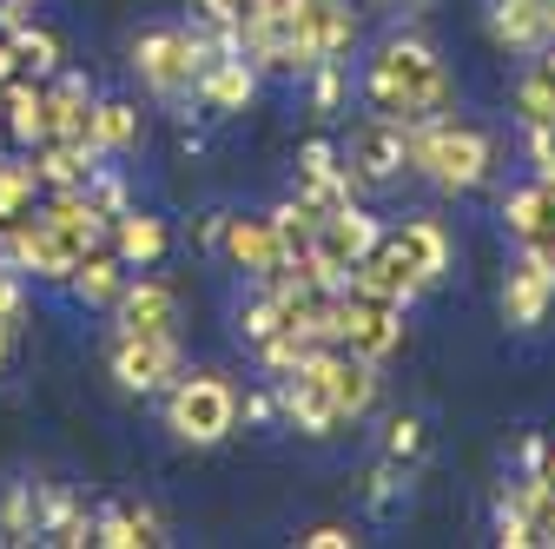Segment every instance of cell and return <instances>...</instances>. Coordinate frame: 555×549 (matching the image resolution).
<instances>
[{
    "label": "cell",
    "instance_id": "obj_1",
    "mask_svg": "<svg viewBox=\"0 0 555 549\" xmlns=\"http://www.w3.org/2000/svg\"><path fill=\"white\" fill-rule=\"evenodd\" d=\"M358 93H364L371 113H384L397 126H416V119L450 113L456 80H450L443 53L424 34H384L364 60V74H358Z\"/></svg>",
    "mask_w": 555,
    "mask_h": 549
},
{
    "label": "cell",
    "instance_id": "obj_2",
    "mask_svg": "<svg viewBox=\"0 0 555 549\" xmlns=\"http://www.w3.org/2000/svg\"><path fill=\"white\" fill-rule=\"evenodd\" d=\"M403 173L430 179L443 199H463V192H476V186H490V173H496V140H490L482 126H469V119H450V113L416 119V126H403Z\"/></svg>",
    "mask_w": 555,
    "mask_h": 549
},
{
    "label": "cell",
    "instance_id": "obj_3",
    "mask_svg": "<svg viewBox=\"0 0 555 549\" xmlns=\"http://www.w3.org/2000/svg\"><path fill=\"white\" fill-rule=\"evenodd\" d=\"M219 53H232V47L212 27H198V21L192 27H153V34L132 40V74H139V87H146L153 100H185Z\"/></svg>",
    "mask_w": 555,
    "mask_h": 549
},
{
    "label": "cell",
    "instance_id": "obj_4",
    "mask_svg": "<svg viewBox=\"0 0 555 549\" xmlns=\"http://www.w3.org/2000/svg\"><path fill=\"white\" fill-rule=\"evenodd\" d=\"M166 431L192 450H212L238 431V391L219 371H179L166 384Z\"/></svg>",
    "mask_w": 555,
    "mask_h": 549
},
{
    "label": "cell",
    "instance_id": "obj_5",
    "mask_svg": "<svg viewBox=\"0 0 555 549\" xmlns=\"http://www.w3.org/2000/svg\"><path fill=\"white\" fill-rule=\"evenodd\" d=\"M324 345H344V352H358V358H371V365L397 358V352H403V305H390V298H377V292H358V285H337Z\"/></svg>",
    "mask_w": 555,
    "mask_h": 549
},
{
    "label": "cell",
    "instance_id": "obj_6",
    "mask_svg": "<svg viewBox=\"0 0 555 549\" xmlns=\"http://www.w3.org/2000/svg\"><path fill=\"white\" fill-rule=\"evenodd\" d=\"M106 371L126 397H153L166 391L179 371H185V352H179V331H159V337H139V331H113L106 345Z\"/></svg>",
    "mask_w": 555,
    "mask_h": 549
},
{
    "label": "cell",
    "instance_id": "obj_7",
    "mask_svg": "<svg viewBox=\"0 0 555 549\" xmlns=\"http://www.w3.org/2000/svg\"><path fill=\"white\" fill-rule=\"evenodd\" d=\"M305 365H311L318 384L331 391V404H337V418H344V424H358V418H371V410H377L384 365H371V358H358V352H344V345H311Z\"/></svg>",
    "mask_w": 555,
    "mask_h": 549
},
{
    "label": "cell",
    "instance_id": "obj_8",
    "mask_svg": "<svg viewBox=\"0 0 555 549\" xmlns=\"http://www.w3.org/2000/svg\"><path fill=\"white\" fill-rule=\"evenodd\" d=\"M377 232H384V226L364 213L358 199H351V205H337V213H318V232H311V258H305V265H318L324 279L344 285V271H351V265L377 245Z\"/></svg>",
    "mask_w": 555,
    "mask_h": 549
},
{
    "label": "cell",
    "instance_id": "obj_9",
    "mask_svg": "<svg viewBox=\"0 0 555 549\" xmlns=\"http://www.w3.org/2000/svg\"><path fill=\"white\" fill-rule=\"evenodd\" d=\"M344 173L358 179V192L397 186V173H403V126L384 119V113H364L351 126V146H344Z\"/></svg>",
    "mask_w": 555,
    "mask_h": 549
},
{
    "label": "cell",
    "instance_id": "obj_10",
    "mask_svg": "<svg viewBox=\"0 0 555 549\" xmlns=\"http://www.w3.org/2000/svg\"><path fill=\"white\" fill-rule=\"evenodd\" d=\"M271 391H278V424H285V431H298V437H337V431H344L337 404H331V391L318 384L311 365L271 378Z\"/></svg>",
    "mask_w": 555,
    "mask_h": 549
},
{
    "label": "cell",
    "instance_id": "obj_11",
    "mask_svg": "<svg viewBox=\"0 0 555 549\" xmlns=\"http://www.w3.org/2000/svg\"><path fill=\"white\" fill-rule=\"evenodd\" d=\"M219 252L232 271H245L251 285H264L278 265H285V252H278V232H271V213H225L219 219Z\"/></svg>",
    "mask_w": 555,
    "mask_h": 549
},
{
    "label": "cell",
    "instance_id": "obj_12",
    "mask_svg": "<svg viewBox=\"0 0 555 549\" xmlns=\"http://www.w3.org/2000/svg\"><path fill=\"white\" fill-rule=\"evenodd\" d=\"M292 27H298V47L305 60H344L358 47V14L351 0H292Z\"/></svg>",
    "mask_w": 555,
    "mask_h": 549
},
{
    "label": "cell",
    "instance_id": "obj_13",
    "mask_svg": "<svg viewBox=\"0 0 555 549\" xmlns=\"http://www.w3.org/2000/svg\"><path fill=\"white\" fill-rule=\"evenodd\" d=\"M384 245L403 258V271L416 279V292L443 285V271H450V232H443L437 219H403V226H384Z\"/></svg>",
    "mask_w": 555,
    "mask_h": 549
},
{
    "label": "cell",
    "instance_id": "obj_14",
    "mask_svg": "<svg viewBox=\"0 0 555 549\" xmlns=\"http://www.w3.org/2000/svg\"><path fill=\"white\" fill-rule=\"evenodd\" d=\"M490 40L516 60H535L555 40V0H490Z\"/></svg>",
    "mask_w": 555,
    "mask_h": 549
},
{
    "label": "cell",
    "instance_id": "obj_15",
    "mask_svg": "<svg viewBox=\"0 0 555 549\" xmlns=\"http://www.w3.org/2000/svg\"><path fill=\"white\" fill-rule=\"evenodd\" d=\"M106 311H113V331H139V337L179 331V292L166 279H126Z\"/></svg>",
    "mask_w": 555,
    "mask_h": 549
},
{
    "label": "cell",
    "instance_id": "obj_16",
    "mask_svg": "<svg viewBox=\"0 0 555 549\" xmlns=\"http://www.w3.org/2000/svg\"><path fill=\"white\" fill-rule=\"evenodd\" d=\"M258 66L245 60V53H219L212 66H205V74H198V87H192V100L205 106V113H212V119H232V113H245L251 100H258Z\"/></svg>",
    "mask_w": 555,
    "mask_h": 549
},
{
    "label": "cell",
    "instance_id": "obj_17",
    "mask_svg": "<svg viewBox=\"0 0 555 549\" xmlns=\"http://www.w3.org/2000/svg\"><path fill=\"white\" fill-rule=\"evenodd\" d=\"M106 245L119 252V265H126V271H153V265L166 258L172 232H166V219H159V213H139V205H126L119 219H106Z\"/></svg>",
    "mask_w": 555,
    "mask_h": 549
},
{
    "label": "cell",
    "instance_id": "obj_18",
    "mask_svg": "<svg viewBox=\"0 0 555 549\" xmlns=\"http://www.w3.org/2000/svg\"><path fill=\"white\" fill-rule=\"evenodd\" d=\"M0 126H8V146H40L47 140V80H0Z\"/></svg>",
    "mask_w": 555,
    "mask_h": 549
},
{
    "label": "cell",
    "instance_id": "obj_19",
    "mask_svg": "<svg viewBox=\"0 0 555 549\" xmlns=\"http://www.w3.org/2000/svg\"><path fill=\"white\" fill-rule=\"evenodd\" d=\"M93 542L100 549H153V542H166V516L146 503H106V510H93Z\"/></svg>",
    "mask_w": 555,
    "mask_h": 549
},
{
    "label": "cell",
    "instance_id": "obj_20",
    "mask_svg": "<svg viewBox=\"0 0 555 549\" xmlns=\"http://www.w3.org/2000/svg\"><path fill=\"white\" fill-rule=\"evenodd\" d=\"M34 173H40V192H66V186H87V173L100 166V146L93 140H40L27 146Z\"/></svg>",
    "mask_w": 555,
    "mask_h": 549
},
{
    "label": "cell",
    "instance_id": "obj_21",
    "mask_svg": "<svg viewBox=\"0 0 555 549\" xmlns=\"http://www.w3.org/2000/svg\"><path fill=\"white\" fill-rule=\"evenodd\" d=\"M87 140L100 146V159H126L146 146V113H139L132 100H93V126Z\"/></svg>",
    "mask_w": 555,
    "mask_h": 549
},
{
    "label": "cell",
    "instance_id": "obj_22",
    "mask_svg": "<svg viewBox=\"0 0 555 549\" xmlns=\"http://www.w3.org/2000/svg\"><path fill=\"white\" fill-rule=\"evenodd\" d=\"M503 226L516 245H535V239H555V186L548 179H529L503 199Z\"/></svg>",
    "mask_w": 555,
    "mask_h": 549
},
{
    "label": "cell",
    "instance_id": "obj_23",
    "mask_svg": "<svg viewBox=\"0 0 555 549\" xmlns=\"http://www.w3.org/2000/svg\"><path fill=\"white\" fill-rule=\"evenodd\" d=\"M93 126V87L80 74H53L47 87V140H87Z\"/></svg>",
    "mask_w": 555,
    "mask_h": 549
},
{
    "label": "cell",
    "instance_id": "obj_24",
    "mask_svg": "<svg viewBox=\"0 0 555 549\" xmlns=\"http://www.w3.org/2000/svg\"><path fill=\"white\" fill-rule=\"evenodd\" d=\"M40 542H53V549H87V542H93V510H87L74 490H66V484H47Z\"/></svg>",
    "mask_w": 555,
    "mask_h": 549
},
{
    "label": "cell",
    "instance_id": "obj_25",
    "mask_svg": "<svg viewBox=\"0 0 555 549\" xmlns=\"http://www.w3.org/2000/svg\"><path fill=\"white\" fill-rule=\"evenodd\" d=\"M126 279H132V271L119 265V252H113V245H93V252H80V265H74V279H66V292H74L80 305H93V311H106V305L119 298Z\"/></svg>",
    "mask_w": 555,
    "mask_h": 549
},
{
    "label": "cell",
    "instance_id": "obj_26",
    "mask_svg": "<svg viewBox=\"0 0 555 549\" xmlns=\"http://www.w3.org/2000/svg\"><path fill=\"white\" fill-rule=\"evenodd\" d=\"M548 305H555V285L522 258L509 279H503V324H509V331H535V324L548 318Z\"/></svg>",
    "mask_w": 555,
    "mask_h": 549
},
{
    "label": "cell",
    "instance_id": "obj_27",
    "mask_svg": "<svg viewBox=\"0 0 555 549\" xmlns=\"http://www.w3.org/2000/svg\"><path fill=\"white\" fill-rule=\"evenodd\" d=\"M40 503H47V484H8L0 490V542H40Z\"/></svg>",
    "mask_w": 555,
    "mask_h": 549
},
{
    "label": "cell",
    "instance_id": "obj_28",
    "mask_svg": "<svg viewBox=\"0 0 555 549\" xmlns=\"http://www.w3.org/2000/svg\"><path fill=\"white\" fill-rule=\"evenodd\" d=\"M503 503H509V510H522V516L542 529V549L555 542V484H548L542 470H516V484L503 490Z\"/></svg>",
    "mask_w": 555,
    "mask_h": 549
},
{
    "label": "cell",
    "instance_id": "obj_29",
    "mask_svg": "<svg viewBox=\"0 0 555 549\" xmlns=\"http://www.w3.org/2000/svg\"><path fill=\"white\" fill-rule=\"evenodd\" d=\"M311 213H337V205H351L358 199V179L344 173V159L337 166H298V186H292Z\"/></svg>",
    "mask_w": 555,
    "mask_h": 549
},
{
    "label": "cell",
    "instance_id": "obj_30",
    "mask_svg": "<svg viewBox=\"0 0 555 549\" xmlns=\"http://www.w3.org/2000/svg\"><path fill=\"white\" fill-rule=\"evenodd\" d=\"M271 232H278V252H285V265H305L311 258V232H318V213L292 192L271 205Z\"/></svg>",
    "mask_w": 555,
    "mask_h": 549
},
{
    "label": "cell",
    "instance_id": "obj_31",
    "mask_svg": "<svg viewBox=\"0 0 555 549\" xmlns=\"http://www.w3.org/2000/svg\"><path fill=\"white\" fill-rule=\"evenodd\" d=\"M8 40H14V66H21L27 80H53L60 74V34L53 27L21 21V27H8Z\"/></svg>",
    "mask_w": 555,
    "mask_h": 549
},
{
    "label": "cell",
    "instance_id": "obj_32",
    "mask_svg": "<svg viewBox=\"0 0 555 549\" xmlns=\"http://www.w3.org/2000/svg\"><path fill=\"white\" fill-rule=\"evenodd\" d=\"M40 205V173L27 153H0V226Z\"/></svg>",
    "mask_w": 555,
    "mask_h": 549
},
{
    "label": "cell",
    "instance_id": "obj_33",
    "mask_svg": "<svg viewBox=\"0 0 555 549\" xmlns=\"http://www.w3.org/2000/svg\"><path fill=\"white\" fill-rule=\"evenodd\" d=\"M509 106H516V119H522V126H555V80L542 74V60H529L522 74H516Z\"/></svg>",
    "mask_w": 555,
    "mask_h": 549
},
{
    "label": "cell",
    "instance_id": "obj_34",
    "mask_svg": "<svg viewBox=\"0 0 555 549\" xmlns=\"http://www.w3.org/2000/svg\"><path fill=\"white\" fill-rule=\"evenodd\" d=\"M403 497H410V463L377 457V463L364 470V510H371V516H390Z\"/></svg>",
    "mask_w": 555,
    "mask_h": 549
},
{
    "label": "cell",
    "instance_id": "obj_35",
    "mask_svg": "<svg viewBox=\"0 0 555 549\" xmlns=\"http://www.w3.org/2000/svg\"><path fill=\"white\" fill-rule=\"evenodd\" d=\"M238 337H245V345H264V337L271 331H285V298H278L271 285H251V298L238 305Z\"/></svg>",
    "mask_w": 555,
    "mask_h": 549
},
{
    "label": "cell",
    "instance_id": "obj_36",
    "mask_svg": "<svg viewBox=\"0 0 555 549\" xmlns=\"http://www.w3.org/2000/svg\"><path fill=\"white\" fill-rule=\"evenodd\" d=\"M305 80H311V113L318 119H337L344 100H351V66H344V60H318Z\"/></svg>",
    "mask_w": 555,
    "mask_h": 549
},
{
    "label": "cell",
    "instance_id": "obj_37",
    "mask_svg": "<svg viewBox=\"0 0 555 549\" xmlns=\"http://www.w3.org/2000/svg\"><path fill=\"white\" fill-rule=\"evenodd\" d=\"M251 352H258V371H264V378H285V371H298V365H305V352H311V337L285 324V331H271L264 345H251Z\"/></svg>",
    "mask_w": 555,
    "mask_h": 549
},
{
    "label": "cell",
    "instance_id": "obj_38",
    "mask_svg": "<svg viewBox=\"0 0 555 549\" xmlns=\"http://www.w3.org/2000/svg\"><path fill=\"white\" fill-rule=\"evenodd\" d=\"M264 14V0H198V27H212V34H232L245 47V27Z\"/></svg>",
    "mask_w": 555,
    "mask_h": 549
},
{
    "label": "cell",
    "instance_id": "obj_39",
    "mask_svg": "<svg viewBox=\"0 0 555 549\" xmlns=\"http://www.w3.org/2000/svg\"><path fill=\"white\" fill-rule=\"evenodd\" d=\"M424 444H430V431H424L416 410H397V418L384 424V457H397V463H416V457H424Z\"/></svg>",
    "mask_w": 555,
    "mask_h": 549
},
{
    "label": "cell",
    "instance_id": "obj_40",
    "mask_svg": "<svg viewBox=\"0 0 555 549\" xmlns=\"http://www.w3.org/2000/svg\"><path fill=\"white\" fill-rule=\"evenodd\" d=\"M87 199L100 205L106 219H119L126 205H132V186H126V173H119V166H106V159H100V166L87 173Z\"/></svg>",
    "mask_w": 555,
    "mask_h": 549
},
{
    "label": "cell",
    "instance_id": "obj_41",
    "mask_svg": "<svg viewBox=\"0 0 555 549\" xmlns=\"http://www.w3.org/2000/svg\"><path fill=\"white\" fill-rule=\"evenodd\" d=\"M496 542H503V549H542V529H535L522 510L496 503Z\"/></svg>",
    "mask_w": 555,
    "mask_h": 549
},
{
    "label": "cell",
    "instance_id": "obj_42",
    "mask_svg": "<svg viewBox=\"0 0 555 549\" xmlns=\"http://www.w3.org/2000/svg\"><path fill=\"white\" fill-rule=\"evenodd\" d=\"M0 318H27V279H21V271L8 265V258H0Z\"/></svg>",
    "mask_w": 555,
    "mask_h": 549
},
{
    "label": "cell",
    "instance_id": "obj_43",
    "mask_svg": "<svg viewBox=\"0 0 555 549\" xmlns=\"http://www.w3.org/2000/svg\"><path fill=\"white\" fill-rule=\"evenodd\" d=\"M238 424H258V431H264V424H278V391H271V384L238 397Z\"/></svg>",
    "mask_w": 555,
    "mask_h": 549
},
{
    "label": "cell",
    "instance_id": "obj_44",
    "mask_svg": "<svg viewBox=\"0 0 555 549\" xmlns=\"http://www.w3.org/2000/svg\"><path fill=\"white\" fill-rule=\"evenodd\" d=\"M298 542H305V549H351V542H358V529H351V523H311Z\"/></svg>",
    "mask_w": 555,
    "mask_h": 549
},
{
    "label": "cell",
    "instance_id": "obj_45",
    "mask_svg": "<svg viewBox=\"0 0 555 549\" xmlns=\"http://www.w3.org/2000/svg\"><path fill=\"white\" fill-rule=\"evenodd\" d=\"M522 258H529V265L542 271L548 285H555V239H535V245H522Z\"/></svg>",
    "mask_w": 555,
    "mask_h": 549
},
{
    "label": "cell",
    "instance_id": "obj_46",
    "mask_svg": "<svg viewBox=\"0 0 555 549\" xmlns=\"http://www.w3.org/2000/svg\"><path fill=\"white\" fill-rule=\"evenodd\" d=\"M337 159H344V153H337L331 140H305V146H298V166H337Z\"/></svg>",
    "mask_w": 555,
    "mask_h": 549
},
{
    "label": "cell",
    "instance_id": "obj_47",
    "mask_svg": "<svg viewBox=\"0 0 555 549\" xmlns=\"http://www.w3.org/2000/svg\"><path fill=\"white\" fill-rule=\"evenodd\" d=\"M14 345H21V324L0 318V378H8V365H14Z\"/></svg>",
    "mask_w": 555,
    "mask_h": 549
},
{
    "label": "cell",
    "instance_id": "obj_48",
    "mask_svg": "<svg viewBox=\"0 0 555 549\" xmlns=\"http://www.w3.org/2000/svg\"><path fill=\"white\" fill-rule=\"evenodd\" d=\"M542 450H548V437H522V470H542Z\"/></svg>",
    "mask_w": 555,
    "mask_h": 549
},
{
    "label": "cell",
    "instance_id": "obj_49",
    "mask_svg": "<svg viewBox=\"0 0 555 549\" xmlns=\"http://www.w3.org/2000/svg\"><path fill=\"white\" fill-rule=\"evenodd\" d=\"M21 66H14V40H8V27H0V80H14Z\"/></svg>",
    "mask_w": 555,
    "mask_h": 549
},
{
    "label": "cell",
    "instance_id": "obj_50",
    "mask_svg": "<svg viewBox=\"0 0 555 549\" xmlns=\"http://www.w3.org/2000/svg\"><path fill=\"white\" fill-rule=\"evenodd\" d=\"M542 476H548V484H555V444L542 450Z\"/></svg>",
    "mask_w": 555,
    "mask_h": 549
},
{
    "label": "cell",
    "instance_id": "obj_51",
    "mask_svg": "<svg viewBox=\"0 0 555 549\" xmlns=\"http://www.w3.org/2000/svg\"><path fill=\"white\" fill-rule=\"evenodd\" d=\"M390 8H430V0H390Z\"/></svg>",
    "mask_w": 555,
    "mask_h": 549
},
{
    "label": "cell",
    "instance_id": "obj_52",
    "mask_svg": "<svg viewBox=\"0 0 555 549\" xmlns=\"http://www.w3.org/2000/svg\"><path fill=\"white\" fill-rule=\"evenodd\" d=\"M264 8H292V0H264Z\"/></svg>",
    "mask_w": 555,
    "mask_h": 549
}]
</instances>
